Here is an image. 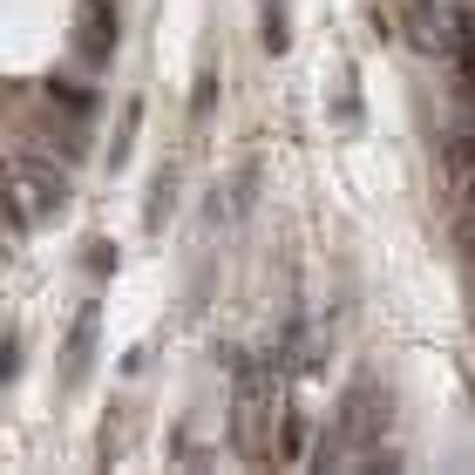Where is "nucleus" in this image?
I'll list each match as a JSON object with an SVG mask.
<instances>
[{
    "label": "nucleus",
    "instance_id": "f257e3e1",
    "mask_svg": "<svg viewBox=\"0 0 475 475\" xmlns=\"http://www.w3.org/2000/svg\"><path fill=\"white\" fill-rule=\"evenodd\" d=\"M95 326H102L95 306H82L75 312V333L62 339V387H68V394H75V387L89 381V367H95Z\"/></svg>",
    "mask_w": 475,
    "mask_h": 475
},
{
    "label": "nucleus",
    "instance_id": "f03ea898",
    "mask_svg": "<svg viewBox=\"0 0 475 475\" xmlns=\"http://www.w3.org/2000/svg\"><path fill=\"white\" fill-rule=\"evenodd\" d=\"M272 455L286 462V469H299V462H312V442H306V414L292 408H278V421H272Z\"/></svg>",
    "mask_w": 475,
    "mask_h": 475
},
{
    "label": "nucleus",
    "instance_id": "7ed1b4c3",
    "mask_svg": "<svg viewBox=\"0 0 475 475\" xmlns=\"http://www.w3.org/2000/svg\"><path fill=\"white\" fill-rule=\"evenodd\" d=\"M109 28H116V14H109V0H95V7H89V28H82V55H89V68H102L109 55H116Z\"/></svg>",
    "mask_w": 475,
    "mask_h": 475
},
{
    "label": "nucleus",
    "instance_id": "20e7f679",
    "mask_svg": "<svg viewBox=\"0 0 475 475\" xmlns=\"http://www.w3.org/2000/svg\"><path fill=\"white\" fill-rule=\"evenodd\" d=\"M259 21H265V55H286L292 48V21H286V7H278V0H259Z\"/></svg>",
    "mask_w": 475,
    "mask_h": 475
},
{
    "label": "nucleus",
    "instance_id": "39448f33",
    "mask_svg": "<svg viewBox=\"0 0 475 475\" xmlns=\"http://www.w3.org/2000/svg\"><path fill=\"white\" fill-rule=\"evenodd\" d=\"M170 190H177V163H163V170H156V184H150V211H143V224H150V231L170 224Z\"/></svg>",
    "mask_w": 475,
    "mask_h": 475
},
{
    "label": "nucleus",
    "instance_id": "423d86ee",
    "mask_svg": "<svg viewBox=\"0 0 475 475\" xmlns=\"http://www.w3.org/2000/svg\"><path fill=\"white\" fill-rule=\"evenodd\" d=\"M136 129H143V102H129L123 109V123H116V143H109V163L123 170V156H129V143H136Z\"/></svg>",
    "mask_w": 475,
    "mask_h": 475
},
{
    "label": "nucleus",
    "instance_id": "0eeeda50",
    "mask_svg": "<svg viewBox=\"0 0 475 475\" xmlns=\"http://www.w3.org/2000/svg\"><path fill=\"white\" fill-rule=\"evenodd\" d=\"M333 116H339V123H360V95H353V68H347V82H339V95H333Z\"/></svg>",
    "mask_w": 475,
    "mask_h": 475
},
{
    "label": "nucleus",
    "instance_id": "6e6552de",
    "mask_svg": "<svg viewBox=\"0 0 475 475\" xmlns=\"http://www.w3.org/2000/svg\"><path fill=\"white\" fill-rule=\"evenodd\" d=\"M211 102H217V75L204 68V75H198V89H190V116L204 123V116H211Z\"/></svg>",
    "mask_w": 475,
    "mask_h": 475
},
{
    "label": "nucleus",
    "instance_id": "1a4fd4ad",
    "mask_svg": "<svg viewBox=\"0 0 475 475\" xmlns=\"http://www.w3.org/2000/svg\"><path fill=\"white\" fill-rule=\"evenodd\" d=\"M89 272H95V278L116 272V245H109V238H89Z\"/></svg>",
    "mask_w": 475,
    "mask_h": 475
},
{
    "label": "nucleus",
    "instance_id": "9d476101",
    "mask_svg": "<svg viewBox=\"0 0 475 475\" xmlns=\"http://www.w3.org/2000/svg\"><path fill=\"white\" fill-rule=\"evenodd\" d=\"M0 374H7V381L21 374V333H7V347H0Z\"/></svg>",
    "mask_w": 475,
    "mask_h": 475
}]
</instances>
